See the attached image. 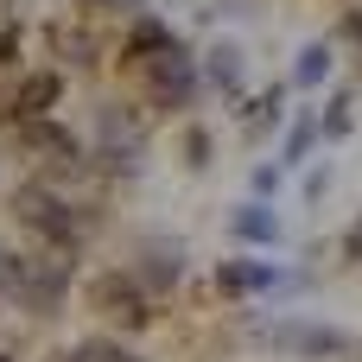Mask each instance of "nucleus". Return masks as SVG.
<instances>
[{
  "instance_id": "1a4fd4ad",
  "label": "nucleus",
  "mask_w": 362,
  "mask_h": 362,
  "mask_svg": "<svg viewBox=\"0 0 362 362\" xmlns=\"http://www.w3.org/2000/svg\"><path fill=\"white\" fill-rule=\"evenodd\" d=\"M210 70H216V83H223V89H235V83H242V57H235V51H216V64H210Z\"/></svg>"
},
{
  "instance_id": "f257e3e1",
  "label": "nucleus",
  "mask_w": 362,
  "mask_h": 362,
  "mask_svg": "<svg viewBox=\"0 0 362 362\" xmlns=\"http://www.w3.org/2000/svg\"><path fill=\"white\" fill-rule=\"evenodd\" d=\"M140 70H146V89H153L159 108H185V95H191V57L178 45L140 51Z\"/></svg>"
},
{
  "instance_id": "0eeeda50",
  "label": "nucleus",
  "mask_w": 362,
  "mask_h": 362,
  "mask_svg": "<svg viewBox=\"0 0 362 362\" xmlns=\"http://www.w3.org/2000/svg\"><path fill=\"white\" fill-rule=\"evenodd\" d=\"M70 362H140V356L121 344H83V350H70Z\"/></svg>"
},
{
  "instance_id": "423d86ee",
  "label": "nucleus",
  "mask_w": 362,
  "mask_h": 362,
  "mask_svg": "<svg viewBox=\"0 0 362 362\" xmlns=\"http://www.w3.org/2000/svg\"><path fill=\"white\" fill-rule=\"evenodd\" d=\"M235 235H248V242H267V235H274V216L255 204V210H242V216H235Z\"/></svg>"
},
{
  "instance_id": "20e7f679",
  "label": "nucleus",
  "mask_w": 362,
  "mask_h": 362,
  "mask_svg": "<svg viewBox=\"0 0 362 362\" xmlns=\"http://www.w3.org/2000/svg\"><path fill=\"white\" fill-rule=\"evenodd\" d=\"M267 337H274V344H293V350H318V356H325V350H337V337H331V331H299V325H280V331H267Z\"/></svg>"
},
{
  "instance_id": "f03ea898",
  "label": "nucleus",
  "mask_w": 362,
  "mask_h": 362,
  "mask_svg": "<svg viewBox=\"0 0 362 362\" xmlns=\"http://www.w3.org/2000/svg\"><path fill=\"white\" fill-rule=\"evenodd\" d=\"M19 216L32 223V229H45L51 242H76V223L64 216V204L57 197H45V191H19Z\"/></svg>"
},
{
  "instance_id": "f8f14e48",
  "label": "nucleus",
  "mask_w": 362,
  "mask_h": 362,
  "mask_svg": "<svg viewBox=\"0 0 362 362\" xmlns=\"http://www.w3.org/2000/svg\"><path fill=\"white\" fill-rule=\"evenodd\" d=\"M350 255H356V261H362V229H356V235H350Z\"/></svg>"
},
{
  "instance_id": "ddd939ff",
  "label": "nucleus",
  "mask_w": 362,
  "mask_h": 362,
  "mask_svg": "<svg viewBox=\"0 0 362 362\" xmlns=\"http://www.w3.org/2000/svg\"><path fill=\"white\" fill-rule=\"evenodd\" d=\"M108 6H127V0H108Z\"/></svg>"
},
{
  "instance_id": "4468645a",
  "label": "nucleus",
  "mask_w": 362,
  "mask_h": 362,
  "mask_svg": "<svg viewBox=\"0 0 362 362\" xmlns=\"http://www.w3.org/2000/svg\"><path fill=\"white\" fill-rule=\"evenodd\" d=\"M0 362H6V356H0Z\"/></svg>"
},
{
  "instance_id": "7ed1b4c3",
  "label": "nucleus",
  "mask_w": 362,
  "mask_h": 362,
  "mask_svg": "<svg viewBox=\"0 0 362 362\" xmlns=\"http://www.w3.org/2000/svg\"><path fill=\"white\" fill-rule=\"evenodd\" d=\"M95 305H102L108 318H121V325H140V318H146V299H140V286H134L127 274L102 280V286H95Z\"/></svg>"
},
{
  "instance_id": "39448f33",
  "label": "nucleus",
  "mask_w": 362,
  "mask_h": 362,
  "mask_svg": "<svg viewBox=\"0 0 362 362\" xmlns=\"http://www.w3.org/2000/svg\"><path fill=\"white\" fill-rule=\"evenodd\" d=\"M267 280H274V274H267V267H248V261H229V267H223V286H229V293H255V286H267Z\"/></svg>"
},
{
  "instance_id": "9b49d317",
  "label": "nucleus",
  "mask_w": 362,
  "mask_h": 362,
  "mask_svg": "<svg viewBox=\"0 0 362 362\" xmlns=\"http://www.w3.org/2000/svg\"><path fill=\"white\" fill-rule=\"evenodd\" d=\"M13 267H19V261H6V248H0V286H13Z\"/></svg>"
},
{
  "instance_id": "9d476101",
  "label": "nucleus",
  "mask_w": 362,
  "mask_h": 362,
  "mask_svg": "<svg viewBox=\"0 0 362 362\" xmlns=\"http://www.w3.org/2000/svg\"><path fill=\"white\" fill-rule=\"evenodd\" d=\"M305 146H312V121H299V127H293V140H286V159H299Z\"/></svg>"
},
{
  "instance_id": "6e6552de",
  "label": "nucleus",
  "mask_w": 362,
  "mask_h": 362,
  "mask_svg": "<svg viewBox=\"0 0 362 362\" xmlns=\"http://www.w3.org/2000/svg\"><path fill=\"white\" fill-rule=\"evenodd\" d=\"M325 57H331L325 45H305V57H299V83H318V76H325Z\"/></svg>"
}]
</instances>
